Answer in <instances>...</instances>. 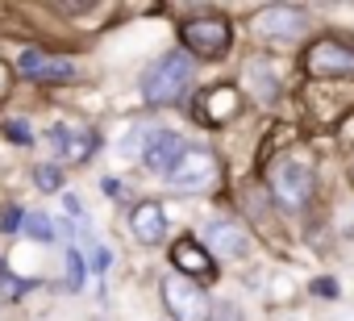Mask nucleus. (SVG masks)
<instances>
[{
    "mask_svg": "<svg viewBox=\"0 0 354 321\" xmlns=\"http://www.w3.org/2000/svg\"><path fill=\"white\" fill-rule=\"evenodd\" d=\"M188 84H192V63H188V55H167V59H158V63L146 71L142 92H146V100L167 104V100H180V96L188 92Z\"/></svg>",
    "mask_w": 354,
    "mask_h": 321,
    "instance_id": "1",
    "label": "nucleus"
},
{
    "mask_svg": "<svg viewBox=\"0 0 354 321\" xmlns=\"http://www.w3.org/2000/svg\"><path fill=\"white\" fill-rule=\"evenodd\" d=\"M267 180H271V192L283 205H300L313 192V167L300 163V158H275L271 172H267Z\"/></svg>",
    "mask_w": 354,
    "mask_h": 321,
    "instance_id": "2",
    "label": "nucleus"
},
{
    "mask_svg": "<svg viewBox=\"0 0 354 321\" xmlns=\"http://www.w3.org/2000/svg\"><path fill=\"white\" fill-rule=\"evenodd\" d=\"M162 296H167V309L175 321H205L209 317V296L188 279V275H167L162 279Z\"/></svg>",
    "mask_w": 354,
    "mask_h": 321,
    "instance_id": "3",
    "label": "nucleus"
},
{
    "mask_svg": "<svg viewBox=\"0 0 354 321\" xmlns=\"http://www.w3.org/2000/svg\"><path fill=\"white\" fill-rule=\"evenodd\" d=\"M213 176H217L213 154H205V150H192V146L180 154V163H175V167L167 172L171 188H180V192H205V188L213 184Z\"/></svg>",
    "mask_w": 354,
    "mask_h": 321,
    "instance_id": "4",
    "label": "nucleus"
},
{
    "mask_svg": "<svg viewBox=\"0 0 354 321\" xmlns=\"http://www.w3.org/2000/svg\"><path fill=\"white\" fill-rule=\"evenodd\" d=\"M230 26L221 17H205V21H188L184 26V42L192 55H205V59H221L230 51Z\"/></svg>",
    "mask_w": 354,
    "mask_h": 321,
    "instance_id": "5",
    "label": "nucleus"
},
{
    "mask_svg": "<svg viewBox=\"0 0 354 321\" xmlns=\"http://www.w3.org/2000/svg\"><path fill=\"white\" fill-rule=\"evenodd\" d=\"M304 63H308L313 75H354V51L350 46H337L333 38L313 42Z\"/></svg>",
    "mask_w": 354,
    "mask_h": 321,
    "instance_id": "6",
    "label": "nucleus"
},
{
    "mask_svg": "<svg viewBox=\"0 0 354 321\" xmlns=\"http://www.w3.org/2000/svg\"><path fill=\"white\" fill-rule=\"evenodd\" d=\"M188 150V142L180 138V134H171V129H154V138H150V146L142 150V163L154 172V176H167L175 163H180V154Z\"/></svg>",
    "mask_w": 354,
    "mask_h": 321,
    "instance_id": "7",
    "label": "nucleus"
},
{
    "mask_svg": "<svg viewBox=\"0 0 354 321\" xmlns=\"http://www.w3.org/2000/svg\"><path fill=\"white\" fill-rule=\"evenodd\" d=\"M17 71L26 75V80H71L75 75V63L71 59H63V55H46V51H26L21 59H17Z\"/></svg>",
    "mask_w": 354,
    "mask_h": 321,
    "instance_id": "8",
    "label": "nucleus"
},
{
    "mask_svg": "<svg viewBox=\"0 0 354 321\" xmlns=\"http://www.w3.org/2000/svg\"><path fill=\"white\" fill-rule=\"evenodd\" d=\"M205 242H209L221 259H238V255H246V250H250L246 230H242V226H234V221H225V217H217V221H209V226H205Z\"/></svg>",
    "mask_w": 354,
    "mask_h": 321,
    "instance_id": "9",
    "label": "nucleus"
},
{
    "mask_svg": "<svg viewBox=\"0 0 354 321\" xmlns=\"http://www.w3.org/2000/svg\"><path fill=\"white\" fill-rule=\"evenodd\" d=\"M254 30L263 38H296V34H304V13L300 9H288V5H275V9H263L259 13Z\"/></svg>",
    "mask_w": 354,
    "mask_h": 321,
    "instance_id": "10",
    "label": "nucleus"
},
{
    "mask_svg": "<svg viewBox=\"0 0 354 321\" xmlns=\"http://www.w3.org/2000/svg\"><path fill=\"white\" fill-rule=\"evenodd\" d=\"M129 234H133L142 246H158V242L167 238V213H162V205H154V201L138 205L133 217H129Z\"/></svg>",
    "mask_w": 354,
    "mask_h": 321,
    "instance_id": "11",
    "label": "nucleus"
},
{
    "mask_svg": "<svg viewBox=\"0 0 354 321\" xmlns=\"http://www.w3.org/2000/svg\"><path fill=\"white\" fill-rule=\"evenodd\" d=\"M55 146L63 150V154H71V163H80V158H88V150L96 146V138L88 134V129H67V125H59L55 134Z\"/></svg>",
    "mask_w": 354,
    "mask_h": 321,
    "instance_id": "12",
    "label": "nucleus"
},
{
    "mask_svg": "<svg viewBox=\"0 0 354 321\" xmlns=\"http://www.w3.org/2000/svg\"><path fill=\"white\" fill-rule=\"evenodd\" d=\"M171 259L180 263V271H188V275H196V271H205V267H209V255H205V246H201L196 238H184V242H175Z\"/></svg>",
    "mask_w": 354,
    "mask_h": 321,
    "instance_id": "13",
    "label": "nucleus"
},
{
    "mask_svg": "<svg viewBox=\"0 0 354 321\" xmlns=\"http://www.w3.org/2000/svg\"><path fill=\"white\" fill-rule=\"evenodd\" d=\"M250 84L259 88V100H275L279 96V80L275 75H267V63H250Z\"/></svg>",
    "mask_w": 354,
    "mask_h": 321,
    "instance_id": "14",
    "label": "nucleus"
},
{
    "mask_svg": "<svg viewBox=\"0 0 354 321\" xmlns=\"http://www.w3.org/2000/svg\"><path fill=\"white\" fill-rule=\"evenodd\" d=\"M234 104H238V92L217 88V92H213V109H201V117H205V121H225V117L234 113Z\"/></svg>",
    "mask_w": 354,
    "mask_h": 321,
    "instance_id": "15",
    "label": "nucleus"
},
{
    "mask_svg": "<svg viewBox=\"0 0 354 321\" xmlns=\"http://www.w3.org/2000/svg\"><path fill=\"white\" fill-rule=\"evenodd\" d=\"M21 234H30V238H38V242H55V226H50V217L46 213H30V217H21Z\"/></svg>",
    "mask_w": 354,
    "mask_h": 321,
    "instance_id": "16",
    "label": "nucleus"
},
{
    "mask_svg": "<svg viewBox=\"0 0 354 321\" xmlns=\"http://www.w3.org/2000/svg\"><path fill=\"white\" fill-rule=\"evenodd\" d=\"M84 267H88L84 255L80 250H67V284L71 288H84Z\"/></svg>",
    "mask_w": 354,
    "mask_h": 321,
    "instance_id": "17",
    "label": "nucleus"
},
{
    "mask_svg": "<svg viewBox=\"0 0 354 321\" xmlns=\"http://www.w3.org/2000/svg\"><path fill=\"white\" fill-rule=\"evenodd\" d=\"M205 321H242V309L234 304V300H221V304H213L209 309V317Z\"/></svg>",
    "mask_w": 354,
    "mask_h": 321,
    "instance_id": "18",
    "label": "nucleus"
},
{
    "mask_svg": "<svg viewBox=\"0 0 354 321\" xmlns=\"http://www.w3.org/2000/svg\"><path fill=\"white\" fill-rule=\"evenodd\" d=\"M5 134H9L17 146H30V142H34V134L26 129V121H5Z\"/></svg>",
    "mask_w": 354,
    "mask_h": 321,
    "instance_id": "19",
    "label": "nucleus"
},
{
    "mask_svg": "<svg viewBox=\"0 0 354 321\" xmlns=\"http://www.w3.org/2000/svg\"><path fill=\"white\" fill-rule=\"evenodd\" d=\"M59 184H63V167H42V172H38V188L55 192Z\"/></svg>",
    "mask_w": 354,
    "mask_h": 321,
    "instance_id": "20",
    "label": "nucleus"
},
{
    "mask_svg": "<svg viewBox=\"0 0 354 321\" xmlns=\"http://www.w3.org/2000/svg\"><path fill=\"white\" fill-rule=\"evenodd\" d=\"M88 267H92V271H100V275H104V271H109V267H113V250H109V246H96V250H92V263H88Z\"/></svg>",
    "mask_w": 354,
    "mask_h": 321,
    "instance_id": "21",
    "label": "nucleus"
},
{
    "mask_svg": "<svg viewBox=\"0 0 354 321\" xmlns=\"http://www.w3.org/2000/svg\"><path fill=\"white\" fill-rule=\"evenodd\" d=\"M17 226H21V209H9L5 213V234H17Z\"/></svg>",
    "mask_w": 354,
    "mask_h": 321,
    "instance_id": "22",
    "label": "nucleus"
},
{
    "mask_svg": "<svg viewBox=\"0 0 354 321\" xmlns=\"http://www.w3.org/2000/svg\"><path fill=\"white\" fill-rule=\"evenodd\" d=\"M313 292H317V296H325V300H329V296H333V292H337V284H333V279H317V284H313Z\"/></svg>",
    "mask_w": 354,
    "mask_h": 321,
    "instance_id": "23",
    "label": "nucleus"
},
{
    "mask_svg": "<svg viewBox=\"0 0 354 321\" xmlns=\"http://www.w3.org/2000/svg\"><path fill=\"white\" fill-rule=\"evenodd\" d=\"M63 209H67V213H71V217H80V213H84V209H80V201H75V196H63Z\"/></svg>",
    "mask_w": 354,
    "mask_h": 321,
    "instance_id": "24",
    "label": "nucleus"
}]
</instances>
